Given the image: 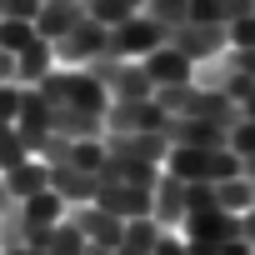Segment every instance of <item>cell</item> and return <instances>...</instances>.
I'll list each match as a JSON object with an SVG mask.
<instances>
[{"mask_svg": "<svg viewBox=\"0 0 255 255\" xmlns=\"http://www.w3.org/2000/svg\"><path fill=\"white\" fill-rule=\"evenodd\" d=\"M160 170H170L175 180H230V175H240V155L235 150H190V145H170V155H165V165Z\"/></svg>", "mask_w": 255, "mask_h": 255, "instance_id": "1", "label": "cell"}, {"mask_svg": "<svg viewBox=\"0 0 255 255\" xmlns=\"http://www.w3.org/2000/svg\"><path fill=\"white\" fill-rule=\"evenodd\" d=\"M35 90H40L50 105H70V110H95V115H105V105H110V95H105L85 70H50Z\"/></svg>", "mask_w": 255, "mask_h": 255, "instance_id": "2", "label": "cell"}, {"mask_svg": "<svg viewBox=\"0 0 255 255\" xmlns=\"http://www.w3.org/2000/svg\"><path fill=\"white\" fill-rule=\"evenodd\" d=\"M160 45H165V25H155L145 10H135L130 20H120V25L110 30L105 55H115V60H145V55L160 50Z\"/></svg>", "mask_w": 255, "mask_h": 255, "instance_id": "3", "label": "cell"}, {"mask_svg": "<svg viewBox=\"0 0 255 255\" xmlns=\"http://www.w3.org/2000/svg\"><path fill=\"white\" fill-rule=\"evenodd\" d=\"M100 145H105V155L130 160V165H165V155H170L160 130H105Z\"/></svg>", "mask_w": 255, "mask_h": 255, "instance_id": "4", "label": "cell"}, {"mask_svg": "<svg viewBox=\"0 0 255 255\" xmlns=\"http://www.w3.org/2000/svg\"><path fill=\"white\" fill-rule=\"evenodd\" d=\"M165 45H170V50H180L190 65H200V60H215L230 40H225V25H200V20H185V25H175V30L165 35Z\"/></svg>", "mask_w": 255, "mask_h": 255, "instance_id": "5", "label": "cell"}, {"mask_svg": "<svg viewBox=\"0 0 255 255\" xmlns=\"http://www.w3.org/2000/svg\"><path fill=\"white\" fill-rule=\"evenodd\" d=\"M105 40H110V30H105V25H95V20L85 15V20H80V25H75L70 35H60V40H55L50 50H55V60H60V65L80 70V65L90 60V55H105Z\"/></svg>", "mask_w": 255, "mask_h": 255, "instance_id": "6", "label": "cell"}, {"mask_svg": "<svg viewBox=\"0 0 255 255\" xmlns=\"http://www.w3.org/2000/svg\"><path fill=\"white\" fill-rule=\"evenodd\" d=\"M160 135H165V145H190V150H220L225 145V125H215V120H190V115H170L165 125H160Z\"/></svg>", "mask_w": 255, "mask_h": 255, "instance_id": "7", "label": "cell"}, {"mask_svg": "<svg viewBox=\"0 0 255 255\" xmlns=\"http://www.w3.org/2000/svg\"><path fill=\"white\" fill-rule=\"evenodd\" d=\"M170 115L145 95V100H110L105 105V130H160Z\"/></svg>", "mask_w": 255, "mask_h": 255, "instance_id": "8", "label": "cell"}, {"mask_svg": "<svg viewBox=\"0 0 255 255\" xmlns=\"http://www.w3.org/2000/svg\"><path fill=\"white\" fill-rule=\"evenodd\" d=\"M65 220L85 235V245H105V250H115L120 230H125V220L110 215V210H100V205H75V210H65Z\"/></svg>", "mask_w": 255, "mask_h": 255, "instance_id": "9", "label": "cell"}, {"mask_svg": "<svg viewBox=\"0 0 255 255\" xmlns=\"http://www.w3.org/2000/svg\"><path fill=\"white\" fill-rule=\"evenodd\" d=\"M85 20V0H40V15H35V35L45 45H55L60 35H70Z\"/></svg>", "mask_w": 255, "mask_h": 255, "instance_id": "10", "label": "cell"}, {"mask_svg": "<svg viewBox=\"0 0 255 255\" xmlns=\"http://www.w3.org/2000/svg\"><path fill=\"white\" fill-rule=\"evenodd\" d=\"M150 220H155L160 230H175V225L185 220V180H175L170 170H160V180H155V190H150Z\"/></svg>", "mask_w": 255, "mask_h": 255, "instance_id": "11", "label": "cell"}, {"mask_svg": "<svg viewBox=\"0 0 255 255\" xmlns=\"http://www.w3.org/2000/svg\"><path fill=\"white\" fill-rule=\"evenodd\" d=\"M185 240H200V245H220V240H240V215L230 210H200V215H185Z\"/></svg>", "mask_w": 255, "mask_h": 255, "instance_id": "12", "label": "cell"}, {"mask_svg": "<svg viewBox=\"0 0 255 255\" xmlns=\"http://www.w3.org/2000/svg\"><path fill=\"white\" fill-rule=\"evenodd\" d=\"M50 170V190L65 200V205H90L95 200V175L90 170H80V165H70V160H55V165H45Z\"/></svg>", "mask_w": 255, "mask_h": 255, "instance_id": "13", "label": "cell"}, {"mask_svg": "<svg viewBox=\"0 0 255 255\" xmlns=\"http://www.w3.org/2000/svg\"><path fill=\"white\" fill-rule=\"evenodd\" d=\"M50 130H55V135H65V140H100V135H105V115L55 105V110H50Z\"/></svg>", "mask_w": 255, "mask_h": 255, "instance_id": "14", "label": "cell"}, {"mask_svg": "<svg viewBox=\"0 0 255 255\" xmlns=\"http://www.w3.org/2000/svg\"><path fill=\"white\" fill-rule=\"evenodd\" d=\"M145 75L155 80V85H185V80H195V65L180 55V50H170V45H160V50H150L145 60Z\"/></svg>", "mask_w": 255, "mask_h": 255, "instance_id": "15", "label": "cell"}, {"mask_svg": "<svg viewBox=\"0 0 255 255\" xmlns=\"http://www.w3.org/2000/svg\"><path fill=\"white\" fill-rule=\"evenodd\" d=\"M0 180H5V190L15 195V200H30V195H40V190H50V170H45V160H20L15 170H0Z\"/></svg>", "mask_w": 255, "mask_h": 255, "instance_id": "16", "label": "cell"}, {"mask_svg": "<svg viewBox=\"0 0 255 255\" xmlns=\"http://www.w3.org/2000/svg\"><path fill=\"white\" fill-rule=\"evenodd\" d=\"M55 70V50L35 35L25 50H15V85H40L45 75Z\"/></svg>", "mask_w": 255, "mask_h": 255, "instance_id": "17", "label": "cell"}, {"mask_svg": "<svg viewBox=\"0 0 255 255\" xmlns=\"http://www.w3.org/2000/svg\"><path fill=\"white\" fill-rule=\"evenodd\" d=\"M155 240H160V225H155L150 215H140V220H125L115 255H155Z\"/></svg>", "mask_w": 255, "mask_h": 255, "instance_id": "18", "label": "cell"}, {"mask_svg": "<svg viewBox=\"0 0 255 255\" xmlns=\"http://www.w3.org/2000/svg\"><path fill=\"white\" fill-rule=\"evenodd\" d=\"M65 200L55 195V190H40V195H30V200H20V215H25V225H60L65 220Z\"/></svg>", "mask_w": 255, "mask_h": 255, "instance_id": "19", "label": "cell"}, {"mask_svg": "<svg viewBox=\"0 0 255 255\" xmlns=\"http://www.w3.org/2000/svg\"><path fill=\"white\" fill-rule=\"evenodd\" d=\"M255 205V190L245 175H230V180H215V210H230V215H245Z\"/></svg>", "mask_w": 255, "mask_h": 255, "instance_id": "20", "label": "cell"}, {"mask_svg": "<svg viewBox=\"0 0 255 255\" xmlns=\"http://www.w3.org/2000/svg\"><path fill=\"white\" fill-rule=\"evenodd\" d=\"M155 25H165V35L175 30V25H185L190 20V0H145V5H140Z\"/></svg>", "mask_w": 255, "mask_h": 255, "instance_id": "21", "label": "cell"}, {"mask_svg": "<svg viewBox=\"0 0 255 255\" xmlns=\"http://www.w3.org/2000/svg\"><path fill=\"white\" fill-rule=\"evenodd\" d=\"M85 15H90L95 25H105V30H115L120 20H130L135 10L125 5V0H85Z\"/></svg>", "mask_w": 255, "mask_h": 255, "instance_id": "22", "label": "cell"}, {"mask_svg": "<svg viewBox=\"0 0 255 255\" xmlns=\"http://www.w3.org/2000/svg\"><path fill=\"white\" fill-rule=\"evenodd\" d=\"M0 250H25V215H20V205L0 210Z\"/></svg>", "mask_w": 255, "mask_h": 255, "instance_id": "23", "label": "cell"}, {"mask_svg": "<svg viewBox=\"0 0 255 255\" xmlns=\"http://www.w3.org/2000/svg\"><path fill=\"white\" fill-rule=\"evenodd\" d=\"M20 160H30V155H25V145H20V135H15V125L0 120V170H15Z\"/></svg>", "mask_w": 255, "mask_h": 255, "instance_id": "24", "label": "cell"}, {"mask_svg": "<svg viewBox=\"0 0 255 255\" xmlns=\"http://www.w3.org/2000/svg\"><path fill=\"white\" fill-rule=\"evenodd\" d=\"M45 255H85V235H80L70 220H60L55 235H50V250H45Z\"/></svg>", "mask_w": 255, "mask_h": 255, "instance_id": "25", "label": "cell"}, {"mask_svg": "<svg viewBox=\"0 0 255 255\" xmlns=\"http://www.w3.org/2000/svg\"><path fill=\"white\" fill-rule=\"evenodd\" d=\"M30 40H35V25H30V20H0V50L15 55V50H25Z\"/></svg>", "mask_w": 255, "mask_h": 255, "instance_id": "26", "label": "cell"}, {"mask_svg": "<svg viewBox=\"0 0 255 255\" xmlns=\"http://www.w3.org/2000/svg\"><path fill=\"white\" fill-rule=\"evenodd\" d=\"M200 210H215V185L210 180H190L185 185V215H200Z\"/></svg>", "mask_w": 255, "mask_h": 255, "instance_id": "27", "label": "cell"}, {"mask_svg": "<svg viewBox=\"0 0 255 255\" xmlns=\"http://www.w3.org/2000/svg\"><path fill=\"white\" fill-rule=\"evenodd\" d=\"M225 150H235L240 160H245V155H255V120H240V125H230Z\"/></svg>", "mask_w": 255, "mask_h": 255, "instance_id": "28", "label": "cell"}, {"mask_svg": "<svg viewBox=\"0 0 255 255\" xmlns=\"http://www.w3.org/2000/svg\"><path fill=\"white\" fill-rule=\"evenodd\" d=\"M100 160H105V145H100V140H75V145H70V165H80V170L95 175Z\"/></svg>", "mask_w": 255, "mask_h": 255, "instance_id": "29", "label": "cell"}, {"mask_svg": "<svg viewBox=\"0 0 255 255\" xmlns=\"http://www.w3.org/2000/svg\"><path fill=\"white\" fill-rule=\"evenodd\" d=\"M225 40H230V50H255V15L230 20L225 25Z\"/></svg>", "mask_w": 255, "mask_h": 255, "instance_id": "30", "label": "cell"}, {"mask_svg": "<svg viewBox=\"0 0 255 255\" xmlns=\"http://www.w3.org/2000/svg\"><path fill=\"white\" fill-rule=\"evenodd\" d=\"M250 90H255V80H250V75H240V70H235V65H230V70H225V80H220V95H225V100H235V105H240V100H245V95H250Z\"/></svg>", "mask_w": 255, "mask_h": 255, "instance_id": "31", "label": "cell"}, {"mask_svg": "<svg viewBox=\"0 0 255 255\" xmlns=\"http://www.w3.org/2000/svg\"><path fill=\"white\" fill-rule=\"evenodd\" d=\"M40 15V0H0V20H30Z\"/></svg>", "mask_w": 255, "mask_h": 255, "instance_id": "32", "label": "cell"}, {"mask_svg": "<svg viewBox=\"0 0 255 255\" xmlns=\"http://www.w3.org/2000/svg\"><path fill=\"white\" fill-rule=\"evenodd\" d=\"M70 145H75V140H65V135H50V140H45V150H40L35 160H45V165H55V160H70Z\"/></svg>", "mask_w": 255, "mask_h": 255, "instance_id": "33", "label": "cell"}, {"mask_svg": "<svg viewBox=\"0 0 255 255\" xmlns=\"http://www.w3.org/2000/svg\"><path fill=\"white\" fill-rule=\"evenodd\" d=\"M15 115H20V85H0V120L15 125Z\"/></svg>", "mask_w": 255, "mask_h": 255, "instance_id": "34", "label": "cell"}, {"mask_svg": "<svg viewBox=\"0 0 255 255\" xmlns=\"http://www.w3.org/2000/svg\"><path fill=\"white\" fill-rule=\"evenodd\" d=\"M55 225H25V250H50Z\"/></svg>", "mask_w": 255, "mask_h": 255, "instance_id": "35", "label": "cell"}, {"mask_svg": "<svg viewBox=\"0 0 255 255\" xmlns=\"http://www.w3.org/2000/svg\"><path fill=\"white\" fill-rule=\"evenodd\" d=\"M240 15H255V0H225V5H220V20H225V25L240 20Z\"/></svg>", "mask_w": 255, "mask_h": 255, "instance_id": "36", "label": "cell"}, {"mask_svg": "<svg viewBox=\"0 0 255 255\" xmlns=\"http://www.w3.org/2000/svg\"><path fill=\"white\" fill-rule=\"evenodd\" d=\"M155 255H190V250H185V240H175V230H160V240H155Z\"/></svg>", "mask_w": 255, "mask_h": 255, "instance_id": "37", "label": "cell"}, {"mask_svg": "<svg viewBox=\"0 0 255 255\" xmlns=\"http://www.w3.org/2000/svg\"><path fill=\"white\" fill-rule=\"evenodd\" d=\"M225 55H230V65H235L240 75H250V80H255V50H225Z\"/></svg>", "mask_w": 255, "mask_h": 255, "instance_id": "38", "label": "cell"}, {"mask_svg": "<svg viewBox=\"0 0 255 255\" xmlns=\"http://www.w3.org/2000/svg\"><path fill=\"white\" fill-rule=\"evenodd\" d=\"M0 85H15V55L0 50Z\"/></svg>", "mask_w": 255, "mask_h": 255, "instance_id": "39", "label": "cell"}, {"mask_svg": "<svg viewBox=\"0 0 255 255\" xmlns=\"http://www.w3.org/2000/svg\"><path fill=\"white\" fill-rule=\"evenodd\" d=\"M240 240H245V245H255V205L240 215Z\"/></svg>", "mask_w": 255, "mask_h": 255, "instance_id": "40", "label": "cell"}, {"mask_svg": "<svg viewBox=\"0 0 255 255\" xmlns=\"http://www.w3.org/2000/svg\"><path fill=\"white\" fill-rule=\"evenodd\" d=\"M240 115H245V120H255V90H250V95L240 100Z\"/></svg>", "mask_w": 255, "mask_h": 255, "instance_id": "41", "label": "cell"}, {"mask_svg": "<svg viewBox=\"0 0 255 255\" xmlns=\"http://www.w3.org/2000/svg\"><path fill=\"white\" fill-rule=\"evenodd\" d=\"M10 205H20V200H15V195L5 190V180H0V210H10Z\"/></svg>", "mask_w": 255, "mask_h": 255, "instance_id": "42", "label": "cell"}, {"mask_svg": "<svg viewBox=\"0 0 255 255\" xmlns=\"http://www.w3.org/2000/svg\"><path fill=\"white\" fill-rule=\"evenodd\" d=\"M240 175H245V180H255V155H245V160H240Z\"/></svg>", "mask_w": 255, "mask_h": 255, "instance_id": "43", "label": "cell"}, {"mask_svg": "<svg viewBox=\"0 0 255 255\" xmlns=\"http://www.w3.org/2000/svg\"><path fill=\"white\" fill-rule=\"evenodd\" d=\"M125 5H130V10H140V5H145V0H125Z\"/></svg>", "mask_w": 255, "mask_h": 255, "instance_id": "44", "label": "cell"}, {"mask_svg": "<svg viewBox=\"0 0 255 255\" xmlns=\"http://www.w3.org/2000/svg\"><path fill=\"white\" fill-rule=\"evenodd\" d=\"M0 255H25V250H0Z\"/></svg>", "mask_w": 255, "mask_h": 255, "instance_id": "45", "label": "cell"}, {"mask_svg": "<svg viewBox=\"0 0 255 255\" xmlns=\"http://www.w3.org/2000/svg\"><path fill=\"white\" fill-rule=\"evenodd\" d=\"M250 190H255V180H250Z\"/></svg>", "mask_w": 255, "mask_h": 255, "instance_id": "46", "label": "cell"}]
</instances>
